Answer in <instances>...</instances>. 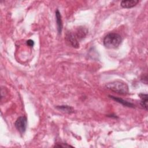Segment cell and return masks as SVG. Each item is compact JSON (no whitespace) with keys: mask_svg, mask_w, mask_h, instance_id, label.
Segmentation results:
<instances>
[{"mask_svg":"<svg viewBox=\"0 0 148 148\" xmlns=\"http://www.w3.org/2000/svg\"><path fill=\"white\" fill-rule=\"evenodd\" d=\"M122 42L121 36L117 33H109L103 38V45L107 49L117 48Z\"/></svg>","mask_w":148,"mask_h":148,"instance_id":"cell-1","label":"cell"},{"mask_svg":"<svg viewBox=\"0 0 148 148\" xmlns=\"http://www.w3.org/2000/svg\"><path fill=\"white\" fill-rule=\"evenodd\" d=\"M105 87L107 89L121 95H127L129 92L128 85L123 81H113L107 83Z\"/></svg>","mask_w":148,"mask_h":148,"instance_id":"cell-2","label":"cell"},{"mask_svg":"<svg viewBox=\"0 0 148 148\" xmlns=\"http://www.w3.org/2000/svg\"><path fill=\"white\" fill-rule=\"evenodd\" d=\"M14 126L20 134L25 132L27 127V119L25 116L18 117L14 123Z\"/></svg>","mask_w":148,"mask_h":148,"instance_id":"cell-3","label":"cell"},{"mask_svg":"<svg viewBox=\"0 0 148 148\" xmlns=\"http://www.w3.org/2000/svg\"><path fill=\"white\" fill-rule=\"evenodd\" d=\"M66 39L67 42H68L72 47L77 48L79 47V43L78 40L76 39L75 36L72 32H69L66 34Z\"/></svg>","mask_w":148,"mask_h":148,"instance_id":"cell-4","label":"cell"},{"mask_svg":"<svg viewBox=\"0 0 148 148\" xmlns=\"http://www.w3.org/2000/svg\"><path fill=\"white\" fill-rule=\"evenodd\" d=\"M139 3L137 0H124L121 2L120 5L123 8H131L135 6Z\"/></svg>","mask_w":148,"mask_h":148,"instance_id":"cell-5","label":"cell"},{"mask_svg":"<svg viewBox=\"0 0 148 148\" xmlns=\"http://www.w3.org/2000/svg\"><path fill=\"white\" fill-rule=\"evenodd\" d=\"M56 23H57L58 32L59 34H61L62 29V21L60 12L58 9L56 10Z\"/></svg>","mask_w":148,"mask_h":148,"instance_id":"cell-6","label":"cell"},{"mask_svg":"<svg viewBox=\"0 0 148 148\" xmlns=\"http://www.w3.org/2000/svg\"><path fill=\"white\" fill-rule=\"evenodd\" d=\"M109 97L112 98V99H113L114 101L122 104L123 105L125 106H127V107H130V108H134V105L130 102H128L125 100H124L122 98H119V97H114L113 95H109Z\"/></svg>","mask_w":148,"mask_h":148,"instance_id":"cell-7","label":"cell"},{"mask_svg":"<svg viewBox=\"0 0 148 148\" xmlns=\"http://www.w3.org/2000/svg\"><path fill=\"white\" fill-rule=\"evenodd\" d=\"M139 97L140 98V105L145 109V110H147V94H143V93H140L139 94Z\"/></svg>","mask_w":148,"mask_h":148,"instance_id":"cell-8","label":"cell"},{"mask_svg":"<svg viewBox=\"0 0 148 148\" xmlns=\"http://www.w3.org/2000/svg\"><path fill=\"white\" fill-rule=\"evenodd\" d=\"M56 108L60 110H61L62 112H64L67 113H71L74 112V109L72 107H71L70 106H67V105L57 106L56 107Z\"/></svg>","mask_w":148,"mask_h":148,"instance_id":"cell-9","label":"cell"},{"mask_svg":"<svg viewBox=\"0 0 148 148\" xmlns=\"http://www.w3.org/2000/svg\"><path fill=\"white\" fill-rule=\"evenodd\" d=\"M54 147H72V146H71V145H68V144H66V143H60V144H59V143H58L57 145H55L54 146Z\"/></svg>","mask_w":148,"mask_h":148,"instance_id":"cell-10","label":"cell"},{"mask_svg":"<svg viewBox=\"0 0 148 148\" xmlns=\"http://www.w3.org/2000/svg\"><path fill=\"white\" fill-rule=\"evenodd\" d=\"M27 44L28 46L30 47H32L34 45V42L31 39H29L27 41Z\"/></svg>","mask_w":148,"mask_h":148,"instance_id":"cell-11","label":"cell"}]
</instances>
